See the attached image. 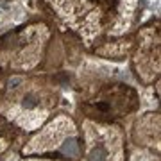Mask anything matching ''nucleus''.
<instances>
[{
  "label": "nucleus",
  "mask_w": 161,
  "mask_h": 161,
  "mask_svg": "<svg viewBox=\"0 0 161 161\" xmlns=\"http://www.w3.org/2000/svg\"><path fill=\"white\" fill-rule=\"evenodd\" d=\"M61 16L79 32L90 34L100 31L106 16H111L118 0H48Z\"/></svg>",
  "instance_id": "1"
}]
</instances>
